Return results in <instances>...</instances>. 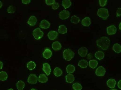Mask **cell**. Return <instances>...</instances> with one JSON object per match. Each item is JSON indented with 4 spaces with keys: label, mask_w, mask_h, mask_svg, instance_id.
Masks as SVG:
<instances>
[{
    "label": "cell",
    "mask_w": 121,
    "mask_h": 90,
    "mask_svg": "<svg viewBox=\"0 0 121 90\" xmlns=\"http://www.w3.org/2000/svg\"><path fill=\"white\" fill-rule=\"evenodd\" d=\"M16 10L15 7L13 5H11L7 9V11L8 13L12 14L14 13Z\"/></svg>",
    "instance_id": "1f68e13d"
},
{
    "label": "cell",
    "mask_w": 121,
    "mask_h": 90,
    "mask_svg": "<svg viewBox=\"0 0 121 90\" xmlns=\"http://www.w3.org/2000/svg\"><path fill=\"white\" fill-rule=\"evenodd\" d=\"M3 64L0 61V69H2L3 67Z\"/></svg>",
    "instance_id": "ab89813d"
},
{
    "label": "cell",
    "mask_w": 121,
    "mask_h": 90,
    "mask_svg": "<svg viewBox=\"0 0 121 90\" xmlns=\"http://www.w3.org/2000/svg\"><path fill=\"white\" fill-rule=\"evenodd\" d=\"M98 64V62L95 60H91L89 62V66L92 69L95 68L97 67Z\"/></svg>",
    "instance_id": "603a6c76"
},
{
    "label": "cell",
    "mask_w": 121,
    "mask_h": 90,
    "mask_svg": "<svg viewBox=\"0 0 121 90\" xmlns=\"http://www.w3.org/2000/svg\"><path fill=\"white\" fill-rule=\"evenodd\" d=\"M110 40L107 37H103L96 40L97 46L102 50H106L109 47L110 43Z\"/></svg>",
    "instance_id": "6da1fadb"
},
{
    "label": "cell",
    "mask_w": 121,
    "mask_h": 90,
    "mask_svg": "<svg viewBox=\"0 0 121 90\" xmlns=\"http://www.w3.org/2000/svg\"><path fill=\"white\" fill-rule=\"evenodd\" d=\"M72 5L71 1L69 0H63V1L62 5L63 7L65 9L69 8Z\"/></svg>",
    "instance_id": "f546056e"
},
{
    "label": "cell",
    "mask_w": 121,
    "mask_h": 90,
    "mask_svg": "<svg viewBox=\"0 0 121 90\" xmlns=\"http://www.w3.org/2000/svg\"><path fill=\"white\" fill-rule=\"evenodd\" d=\"M121 8H119L117 9L116 13V16L117 17H120L121 16Z\"/></svg>",
    "instance_id": "8d00e7d4"
},
{
    "label": "cell",
    "mask_w": 121,
    "mask_h": 90,
    "mask_svg": "<svg viewBox=\"0 0 121 90\" xmlns=\"http://www.w3.org/2000/svg\"><path fill=\"white\" fill-rule=\"evenodd\" d=\"M53 73L55 76L58 77L62 75V72L59 68L56 67L54 69Z\"/></svg>",
    "instance_id": "f1b7e54d"
},
{
    "label": "cell",
    "mask_w": 121,
    "mask_h": 90,
    "mask_svg": "<svg viewBox=\"0 0 121 90\" xmlns=\"http://www.w3.org/2000/svg\"><path fill=\"white\" fill-rule=\"evenodd\" d=\"M58 35V33L57 32L54 31H51L47 35L50 40H54L56 38Z\"/></svg>",
    "instance_id": "7c38bea8"
},
{
    "label": "cell",
    "mask_w": 121,
    "mask_h": 90,
    "mask_svg": "<svg viewBox=\"0 0 121 90\" xmlns=\"http://www.w3.org/2000/svg\"><path fill=\"white\" fill-rule=\"evenodd\" d=\"M116 83L115 80L112 79H111L109 80L107 82V84L108 86L110 88H114Z\"/></svg>",
    "instance_id": "e0dca14e"
},
{
    "label": "cell",
    "mask_w": 121,
    "mask_h": 90,
    "mask_svg": "<svg viewBox=\"0 0 121 90\" xmlns=\"http://www.w3.org/2000/svg\"><path fill=\"white\" fill-rule=\"evenodd\" d=\"M88 65L87 62L86 60L83 59L80 60L78 63V66L80 68L84 69L86 68Z\"/></svg>",
    "instance_id": "ac0fdd59"
},
{
    "label": "cell",
    "mask_w": 121,
    "mask_h": 90,
    "mask_svg": "<svg viewBox=\"0 0 121 90\" xmlns=\"http://www.w3.org/2000/svg\"><path fill=\"white\" fill-rule=\"evenodd\" d=\"M3 6V3L1 2L0 1V8H1Z\"/></svg>",
    "instance_id": "60d3db41"
},
{
    "label": "cell",
    "mask_w": 121,
    "mask_h": 90,
    "mask_svg": "<svg viewBox=\"0 0 121 90\" xmlns=\"http://www.w3.org/2000/svg\"><path fill=\"white\" fill-rule=\"evenodd\" d=\"M63 57L66 60L70 61L74 57L75 53L69 49L65 50L63 53Z\"/></svg>",
    "instance_id": "7a4b0ae2"
},
{
    "label": "cell",
    "mask_w": 121,
    "mask_h": 90,
    "mask_svg": "<svg viewBox=\"0 0 121 90\" xmlns=\"http://www.w3.org/2000/svg\"><path fill=\"white\" fill-rule=\"evenodd\" d=\"M53 49L55 51L60 50L62 48V46L60 43L58 41L55 42L52 44Z\"/></svg>",
    "instance_id": "2e32d148"
},
{
    "label": "cell",
    "mask_w": 121,
    "mask_h": 90,
    "mask_svg": "<svg viewBox=\"0 0 121 90\" xmlns=\"http://www.w3.org/2000/svg\"><path fill=\"white\" fill-rule=\"evenodd\" d=\"M98 16L104 20H106L109 17V12L108 10L104 8L99 9L97 12Z\"/></svg>",
    "instance_id": "3957f363"
},
{
    "label": "cell",
    "mask_w": 121,
    "mask_h": 90,
    "mask_svg": "<svg viewBox=\"0 0 121 90\" xmlns=\"http://www.w3.org/2000/svg\"><path fill=\"white\" fill-rule=\"evenodd\" d=\"M8 90H13V89H10Z\"/></svg>",
    "instance_id": "ee69618b"
},
{
    "label": "cell",
    "mask_w": 121,
    "mask_h": 90,
    "mask_svg": "<svg viewBox=\"0 0 121 90\" xmlns=\"http://www.w3.org/2000/svg\"><path fill=\"white\" fill-rule=\"evenodd\" d=\"M87 49L85 47H81L78 50L79 54L82 57H84L86 56L87 54Z\"/></svg>",
    "instance_id": "30bf717a"
},
{
    "label": "cell",
    "mask_w": 121,
    "mask_h": 90,
    "mask_svg": "<svg viewBox=\"0 0 121 90\" xmlns=\"http://www.w3.org/2000/svg\"><path fill=\"white\" fill-rule=\"evenodd\" d=\"M66 81L68 83H73L75 80L73 75L71 74H67L66 77Z\"/></svg>",
    "instance_id": "7402d4cb"
},
{
    "label": "cell",
    "mask_w": 121,
    "mask_h": 90,
    "mask_svg": "<svg viewBox=\"0 0 121 90\" xmlns=\"http://www.w3.org/2000/svg\"><path fill=\"white\" fill-rule=\"evenodd\" d=\"M38 77L35 74H31L29 76L27 80L28 82L32 84L36 83L38 82Z\"/></svg>",
    "instance_id": "5b68a950"
},
{
    "label": "cell",
    "mask_w": 121,
    "mask_h": 90,
    "mask_svg": "<svg viewBox=\"0 0 121 90\" xmlns=\"http://www.w3.org/2000/svg\"><path fill=\"white\" fill-rule=\"evenodd\" d=\"M59 7V4L57 3H54L52 6V9L54 10L57 9Z\"/></svg>",
    "instance_id": "e575fe53"
},
{
    "label": "cell",
    "mask_w": 121,
    "mask_h": 90,
    "mask_svg": "<svg viewBox=\"0 0 121 90\" xmlns=\"http://www.w3.org/2000/svg\"><path fill=\"white\" fill-rule=\"evenodd\" d=\"M50 23L45 20H42L40 24V27L43 29H47L50 27Z\"/></svg>",
    "instance_id": "8fae6325"
},
{
    "label": "cell",
    "mask_w": 121,
    "mask_h": 90,
    "mask_svg": "<svg viewBox=\"0 0 121 90\" xmlns=\"http://www.w3.org/2000/svg\"><path fill=\"white\" fill-rule=\"evenodd\" d=\"M37 21V19L35 17L32 16L30 17L27 23L31 26H34L36 24Z\"/></svg>",
    "instance_id": "4fadbf2b"
},
{
    "label": "cell",
    "mask_w": 121,
    "mask_h": 90,
    "mask_svg": "<svg viewBox=\"0 0 121 90\" xmlns=\"http://www.w3.org/2000/svg\"><path fill=\"white\" fill-rule=\"evenodd\" d=\"M95 56L96 58L100 60L102 59L104 57L105 54L103 51H99L96 53Z\"/></svg>",
    "instance_id": "ffe728a7"
},
{
    "label": "cell",
    "mask_w": 121,
    "mask_h": 90,
    "mask_svg": "<svg viewBox=\"0 0 121 90\" xmlns=\"http://www.w3.org/2000/svg\"><path fill=\"white\" fill-rule=\"evenodd\" d=\"M113 50L116 53H120L121 51V47L120 44L117 43L114 44L112 47Z\"/></svg>",
    "instance_id": "44dd1931"
},
{
    "label": "cell",
    "mask_w": 121,
    "mask_h": 90,
    "mask_svg": "<svg viewBox=\"0 0 121 90\" xmlns=\"http://www.w3.org/2000/svg\"><path fill=\"white\" fill-rule=\"evenodd\" d=\"M43 70L48 76L50 74L51 71L50 65L47 63L43 64Z\"/></svg>",
    "instance_id": "9c48e42d"
},
{
    "label": "cell",
    "mask_w": 121,
    "mask_h": 90,
    "mask_svg": "<svg viewBox=\"0 0 121 90\" xmlns=\"http://www.w3.org/2000/svg\"><path fill=\"white\" fill-rule=\"evenodd\" d=\"M110 90H117V89H112Z\"/></svg>",
    "instance_id": "7bdbcfd3"
},
{
    "label": "cell",
    "mask_w": 121,
    "mask_h": 90,
    "mask_svg": "<svg viewBox=\"0 0 121 90\" xmlns=\"http://www.w3.org/2000/svg\"><path fill=\"white\" fill-rule=\"evenodd\" d=\"M70 13L68 11L64 10L62 11L59 14V18L62 20H65L68 18Z\"/></svg>",
    "instance_id": "8992f818"
},
{
    "label": "cell",
    "mask_w": 121,
    "mask_h": 90,
    "mask_svg": "<svg viewBox=\"0 0 121 90\" xmlns=\"http://www.w3.org/2000/svg\"><path fill=\"white\" fill-rule=\"evenodd\" d=\"M120 27L119 28V29H120V30H121V23H120V24L119 25V27Z\"/></svg>",
    "instance_id": "b9f144b4"
},
{
    "label": "cell",
    "mask_w": 121,
    "mask_h": 90,
    "mask_svg": "<svg viewBox=\"0 0 121 90\" xmlns=\"http://www.w3.org/2000/svg\"><path fill=\"white\" fill-rule=\"evenodd\" d=\"M43 54L44 58L46 59H48L51 57L52 52L50 49L48 48H46L44 51Z\"/></svg>",
    "instance_id": "5bb4252c"
},
{
    "label": "cell",
    "mask_w": 121,
    "mask_h": 90,
    "mask_svg": "<svg viewBox=\"0 0 121 90\" xmlns=\"http://www.w3.org/2000/svg\"><path fill=\"white\" fill-rule=\"evenodd\" d=\"M55 2V1L54 0H46V4L49 5H53Z\"/></svg>",
    "instance_id": "d590c367"
},
{
    "label": "cell",
    "mask_w": 121,
    "mask_h": 90,
    "mask_svg": "<svg viewBox=\"0 0 121 90\" xmlns=\"http://www.w3.org/2000/svg\"><path fill=\"white\" fill-rule=\"evenodd\" d=\"M22 3L24 4H28L30 3L31 2V1L29 0H22Z\"/></svg>",
    "instance_id": "74e56055"
},
{
    "label": "cell",
    "mask_w": 121,
    "mask_h": 90,
    "mask_svg": "<svg viewBox=\"0 0 121 90\" xmlns=\"http://www.w3.org/2000/svg\"><path fill=\"white\" fill-rule=\"evenodd\" d=\"M8 75L7 73L4 71L0 72V80L4 81L8 78Z\"/></svg>",
    "instance_id": "4316f807"
},
{
    "label": "cell",
    "mask_w": 121,
    "mask_h": 90,
    "mask_svg": "<svg viewBox=\"0 0 121 90\" xmlns=\"http://www.w3.org/2000/svg\"><path fill=\"white\" fill-rule=\"evenodd\" d=\"M67 71L69 74L73 73L75 70V67L72 65H69L67 66L66 68Z\"/></svg>",
    "instance_id": "484cf974"
},
{
    "label": "cell",
    "mask_w": 121,
    "mask_h": 90,
    "mask_svg": "<svg viewBox=\"0 0 121 90\" xmlns=\"http://www.w3.org/2000/svg\"><path fill=\"white\" fill-rule=\"evenodd\" d=\"M105 69L102 67L100 66L97 69L95 73L96 75L98 76H104L106 73Z\"/></svg>",
    "instance_id": "ba28073f"
},
{
    "label": "cell",
    "mask_w": 121,
    "mask_h": 90,
    "mask_svg": "<svg viewBox=\"0 0 121 90\" xmlns=\"http://www.w3.org/2000/svg\"><path fill=\"white\" fill-rule=\"evenodd\" d=\"M16 86L18 90H23L25 87V84L23 81L20 80L17 83Z\"/></svg>",
    "instance_id": "83f0119b"
},
{
    "label": "cell",
    "mask_w": 121,
    "mask_h": 90,
    "mask_svg": "<svg viewBox=\"0 0 121 90\" xmlns=\"http://www.w3.org/2000/svg\"><path fill=\"white\" fill-rule=\"evenodd\" d=\"M58 32L60 34H64L67 32V29L64 25H61L59 27Z\"/></svg>",
    "instance_id": "d6986e66"
},
{
    "label": "cell",
    "mask_w": 121,
    "mask_h": 90,
    "mask_svg": "<svg viewBox=\"0 0 121 90\" xmlns=\"http://www.w3.org/2000/svg\"><path fill=\"white\" fill-rule=\"evenodd\" d=\"M31 90H35L34 89H31Z\"/></svg>",
    "instance_id": "f6af8a7d"
},
{
    "label": "cell",
    "mask_w": 121,
    "mask_h": 90,
    "mask_svg": "<svg viewBox=\"0 0 121 90\" xmlns=\"http://www.w3.org/2000/svg\"><path fill=\"white\" fill-rule=\"evenodd\" d=\"M80 21L79 17L76 15H74L72 16L71 19V22L74 24H77Z\"/></svg>",
    "instance_id": "4dcf8cb0"
},
{
    "label": "cell",
    "mask_w": 121,
    "mask_h": 90,
    "mask_svg": "<svg viewBox=\"0 0 121 90\" xmlns=\"http://www.w3.org/2000/svg\"><path fill=\"white\" fill-rule=\"evenodd\" d=\"M121 80L119 81L117 85L118 88L121 89Z\"/></svg>",
    "instance_id": "f35d334b"
},
{
    "label": "cell",
    "mask_w": 121,
    "mask_h": 90,
    "mask_svg": "<svg viewBox=\"0 0 121 90\" xmlns=\"http://www.w3.org/2000/svg\"><path fill=\"white\" fill-rule=\"evenodd\" d=\"M48 80V78L45 75L42 74L39 75L38 79L39 82L42 83H46Z\"/></svg>",
    "instance_id": "d4e9b609"
},
{
    "label": "cell",
    "mask_w": 121,
    "mask_h": 90,
    "mask_svg": "<svg viewBox=\"0 0 121 90\" xmlns=\"http://www.w3.org/2000/svg\"><path fill=\"white\" fill-rule=\"evenodd\" d=\"M33 35L36 40H38L43 37L44 33L40 28H38L33 31Z\"/></svg>",
    "instance_id": "277c9868"
},
{
    "label": "cell",
    "mask_w": 121,
    "mask_h": 90,
    "mask_svg": "<svg viewBox=\"0 0 121 90\" xmlns=\"http://www.w3.org/2000/svg\"><path fill=\"white\" fill-rule=\"evenodd\" d=\"M27 66L28 70H32L35 69L36 66V65L34 62L30 61L27 63Z\"/></svg>",
    "instance_id": "cb8c5ba5"
},
{
    "label": "cell",
    "mask_w": 121,
    "mask_h": 90,
    "mask_svg": "<svg viewBox=\"0 0 121 90\" xmlns=\"http://www.w3.org/2000/svg\"><path fill=\"white\" fill-rule=\"evenodd\" d=\"M72 88L74 90H81L82 89V87L80 83H76L73 84Z\"/></svg>",
    "instance_id": "d6a6232c"
},
{
    "label": "cell",
    "mask_w": 121,
    "mask_h": 90,
    "mask_svg": "<svg viewBox=\"0 0 121 90\" xmlns=\"http://www.w3.org/2000/svg\"><path fill=\"white\" fill-rule=\"evenodd\" d=\"M107 34L109 35L115 34L117 32V28L114 25H111L108 27L107 28Z\"/></svg>",
    "instance_id": "52a82bcc"
},
{
    "label": "cell",
    "mask_w": 121,
    "mask_h": 90,
    "mask_svg": "<svg viewBox=\"0 0 121 90\" xmlns=\"http://www.w3.org/2000/svg\"><path fill=\"white\" fill-rule=\"evenodd\" d=\"M91 21L90 18L88 17L83 19L82 21L81 24L84 26L88 27L91 24Z\"/></svg>",
    "instance_id": "9a60e30c"
},
{
    "label": "cell",
    "mask_w": 121,
    "mask_h": 90,
    "mask_svg": "<svg viewBox=\"0 0 121 90\" xmlns=\"http://www.w3.org/2000/svg\"><path fill=\"white\" fill-rule=\"evenodd\" d=\"M99 4L101 7H104L106 6L107 3V0H100L99 1Z\"/></svg>",
    "instance_id": "836d02e7"
}]
</instances>
